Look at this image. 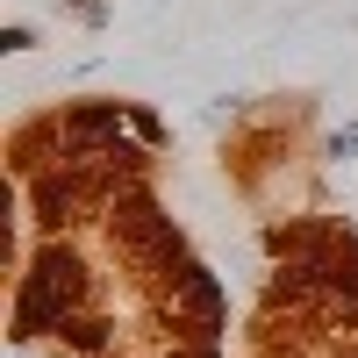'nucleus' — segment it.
<instances>
[{"instance_id": "obj_1", "label": "nucleus", "mask_w": 358, "mask_h": 358, "mask_svg": "<svg viewBox=\"0 0 358 358\" xmlns=\"http://www.w3.org/2000/svg\"><path fill=\"white\" fill-rule=\"evenodd\" d=\"M179 294H187V308L208 322V330H215V315H222V301H215V280L201 273V265H187V273H179Z\"/></svg>"}, {"instance_id": "obj_2", "label": "nucleus", "mask_w": 358, "mask_h": 358, "mask_svg": "<svg viewBox=\"0 0 358 358\" xmlns=\"http://www.w3.org/2000/svg\"><path fill=\"white\" fill-rule=\"evenodd\" d=\"M330 151H337V158H358V129H344V136L330 143Z\"/></svg>"}]
</instances>
